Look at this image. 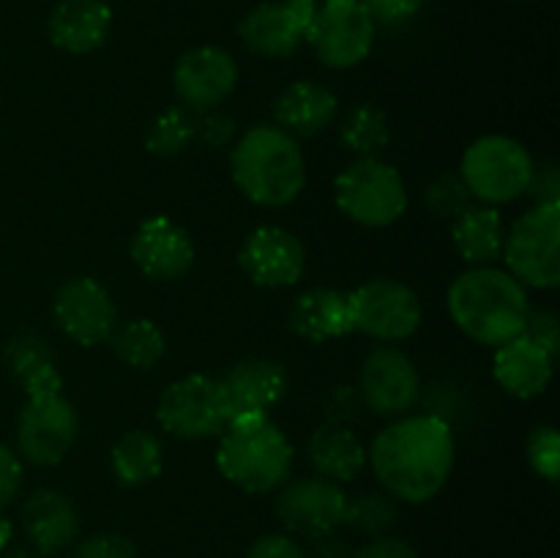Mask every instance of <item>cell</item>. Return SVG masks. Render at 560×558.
<instances>
[{"mask_svg":"<svg viewBox=\"0 0 560 558\" xmlns=\"http://www.w3.org/2000/svg\"><path fill=\"white\" fill-rule=\"evenodd\" d=\"M394 523H397V503L386 492H361V496L348 498L342 525L377 539V536H388Z\"/></svg>","mask_w":560,"mask_h":558,"instance_id":"obj_32","label":"cell"},{"mask_svg":"<svg viewBox=\"0 0 560 558\" xmlns=\"http://www.w3.org/2000/svg\"><path fill=\"white\" fill-rule=\"evenodd\" d=\"M530 197L536 202H560V178H558V170L552 164H545V167H534V175H530V184H528Z\"/></svg>","mask_w":560,"mask_h":558,"instance_id":"obj_43","label":"cell"},{"mask_svg":"<svg viewBox=\"0 0 560 558\" xmlns=\"http://www.w3.org/2000/svg\"><path fill=\"white\" fill-rule=\"evenodd\" d=\"M523 334H525V337L534 339V342H539L541 348H547L552 356H556L558 342H560V328H558L556 312H550V310L530 312Z\"/></svg>","mask_w":560,"mask_h":558,"instance_id":"obj_39","label":"cell"},{"mask_svg":"<svg viewBox=\"0 0 560 558\" xmlns=\"http://www.w3.org/2000/svg\"><path fill=\"white\" fill-rule=\"evenodd\" d=\"M129 255L148 279L173 282V279L189 274L191 263H195V244L178 222L156 213L135 230Z\"/></svg>","mask_w":560,"mask_h":558,"instance_id":"obj_18","label":"cell"},{"mask_svg":"<svg viewBox=\"0 0 560 558\" xmlns=\"http://www.w3.org/2000/svg\"><path fill=\"white\" fill-rule=\"evenodd\" d=\"M109 345L124 364L137 367V370H151L167 353V339H164L162 328L148 317H131V321L118 323L109 334Z\"/></svg>","mask_w":560,"mask_h":558,"instance_id":"obj_29","label":"cell"},{"mask_svg":"<svg viewBox=\"0 0 560 558\" xmlns=\"http://www.w3.org/2000/svg\"><path fill=\"white\" fill-rule=\"evenodd\" d=\"M191 140H195V115L180 107V104L162 109L145 131V148L153 156L162 159H173L184 153Z\"/></svg>","mask_w":560,"mask_h":558,"instance_id":"obj_31","label":"cell"},{"mask_svg":"<svg viewBox=\"0 0 560 558\" xmlns=\"http://www.w3.org/2000/svg\"><path fill=\"white\" fill-rule=\"evenodd\" d=\"M366 457L388 496L427 503L452 476V427L441 416H405L377 432Z\"/></svg>","mask_w":560,"mask_h":558,"instance_id":"obj_1","label":"cell"},{"mask_svg":"<svg viewBox=\"0 0 560 558\" xmlns=\"http://www.w3.org/2000/svg\"><path fill=\"white\" fill-rule=\"evenodd\" d=\"M0 558H44V556L36 550H27V547H14V550H5Z\"/></svg>","mask_w":560,"mask_h":558,"instance_id":"obj_46","label":"cell"},{"mask_svg":"<svg viewBox=\"0 0 560 558\" xmlns=\"http://www.w3.org/2000/svg\"><path fill=\"white\" fill-rule=\"evenodd\" d=\"M5 361L16 381L22 383L27 397H47V394H60L63 377L55 367L52 350L36 334H20L5 348Z\"/></svg>","mask_w":560,"mask_h":558,"instance_id":"obj_27","label":"cell"},{"mask_svg":"<svg viewBox=\"0 0 560 558\" xmlns=\"http://www.w3.org/2000/svg\"><path fill=\"white\" fill-rule=\"evenodd\" d=\"M534 167L523 142L506 135H487L468 146L459 164V178L468 186L470 197L485 206H501L525 195Z\"/></svg>","mask_w":560,"mask_h":558,"instance_id":"obj_5","label":"cell"},{"mask_svg":"<svg viewBox=\"0 0 560 558\" xmlns=\"http://www.w3.org/2000/svg\"><path fill=\"white\" fill-rule=\"evenodd\" d=\"M339 140L348 148L350 153H355L359 159L377 156L383 148L392 140V131H388V118L383 109H377L375 104H355L342 120V129H339Z\"/></svg>","mask_w":560,"mask_h":558,"instance_id":"obj_30","label":"cell"},{"mask_svg":"<svg viewBox=\"0 0 560 558\" xmlns=\"http://www.w3.org/2000/svg\"><path fill=\"white\" fill-rule=\"evenodd\" d=\"M235 135V120L228 115L217 113V109H208L200 113V118H195V137H200L206 146L211 148H224Z\"/></svg>","mask_w":560,"mask_h":558,"instance_id":"obj_38","label":"cell"},{"mask_svg":"<svg viewBox=\"0 0 560 558\" xmlns=\"http://www.w3.org/2000/svg\"><path fill=\"white\" fill-rule=\"evenodd\" d=\"M366 11H370L375 25H402V22L413 20L421 9V0H361Z\"/></svg>","mask_w":560,"mask_h":558,"instance_id":"obj_37","label":"cell"},{"mask_svg":"<svg viewBox=\"0 0 560 558\" xmlns=\"http://www.w3.org/2000/svg\"><path fill=\"white\" fill-rule=\"evenodd\" d=\"M52 315L60 332L82 348L107 342L113 328L118 326L113 295L91 277H74L60 284L52 301Z\"/></svg>","mask_w":560,"mask_h":558,"instance_id":"obj_13","label":"cell"},{"mask_svg":"<svg viewBox=\"0 0 560 558\" xmlns=\"http://www.w3.org/2000/svg\"><path fill=\"white\" fill-rule=\"evenodd\" d=\"M339 113V102L328 88L317 85L312 80L293 82L284 88L273 102V118H277L279 129L288 135L299 137H315L323 129L334 124Z\"/></svg>","mask_w":560,"mask_h":558,"instance_id":"obj_24","label":"cell"},{"mask_svg":"<svg viewBox=\"0 0 560 558\" xmlns=\"http://www.w3.org/2000/svg\"><path fill=\"white\" fill-rule=\"evenodd\" d=\"M509 274L520 284L552 290L560 284V202H536L503 241Z\"/></svg>","mask_w":560,"mask_h":558,"instance_id":"obj_7","label":"cell"},{"mask_svg":"<svg viewBox=\"0 0 560 558\" xmlns=\"http://www.w3.org/2000/svg\"><path fill=\"white\" fill-rule=\"evenodd\" d=\"M80 419L63 394L27 397L16 419V449L33 465H58L74 446Z\"/></svg>","mask_w":560,"mask_h":558,"instance_id":"obj_11","label":"cell"},{"mask_svg":"<svg viewBox=\"0 0 560 558\" xmlns=\"http://www.w3.org/2000/svg\"><path fill=\"white\" fill-rule=\"evenodd\" d=\"M528 463L541 479L558 481L560 476V435L556 427H534L528 435Z\"/></svg>","mask_w":560,"mask_h":558,"instance_id":"obj_34","label":"cell"},{"mask_svg":"<svg viewBox=\"0 0 560 558\" xmlns=\"http://www.w3.org/2000/svg\"><path fill=\"white\" fill-rule=\"evenodd\" d=\"M317 14V0L262 3L241 20L238 36L249 53L262 58H290L306 38Z\"/></svg>","mask_w":560,"mask_h":558,"instance_id":"obj_14","label":"cell"},{"mask_svg":"<svg viewBox=\"0 0 560 558\" xmlns=\"http://www.w3.org/2000/svg\"><path fill=\"white\" fill-rule=\"evenodd\" d=\"M293 443L268 414H235L217 449L224 479L255 496L282 487L293 470Z\"/></svg>","mask_w":560,"mask_h":558,"instance_id":"obj_4","label":"cell"},{"mask_svg":"<svg viewBox=\"0 0 560 558\" xmlns=\"http://www.w3.org/2000/svg\"><path fill=\"white\" fill-rule=\"evenodd\" d=\"M427 208H430L435 217L454 219L465 211L468 206H474V197H470L468 186L459 178L457 173H443L427 186Z\"/></svg>","mask_w":560,"mask_h":558,"instance_id":"obj_33","label":"cell"},{"mask_svg":"<svg viewBox=\"0 0 560 558\" xmlns=\"http://www.w3.org/2000/svg\"><path fill=\"white\" fill-rule=\"evenodd\" d=\"M109 465L120 485L126 487H142L148 481L156 479L164 468V452L162 443L153 432L148 430H131L113 446L109 454Z\"/></svg>","mask_w":560,"mask_h":558,"instance_id":"obj_28","label":"cell"},{"mask_svg":"<svg viewBox=\"0 0 560 558\" xmlns=\"http://www.w3.org/2000/svg\"><path fill=\"white\" fill-rule=\"evenodd\" d=\"M49 42L71 55L102 47L113 31V11L104 0H60L47 22Z\"/></svg>","mask_w":560,"mask_h":558,"instance_id":"obj_21","label":"cell"},{"mask_svg":"<svg viewBox=\"0 0 560 558\" xmlns=\"http://www.w3.org/2000/svg\"><path fill=\"white\" fill-rule=\"evenodd\" d=\"M353 558H419V553L397 536H377L370 545L353 550Z\"/></svg>","mask_w":560,"mask_h":558,"instance_id":"obj_42","label":"cell"},{"mask_svg":"<svg viewBox=\"0 0 560 558\" xmlns=\"http://www.w3.org/2000/svg\"><path fill=\"white\" fill-rule=\"evenodd\" d=\"M175 96L189 113L217 109L238 85V66L222 47H197L180 55L173 71Z\"/></svg>","mask_w":560,"mask_h":558,"instance_id":"obj_16","label":"cell"},{"mask_svg":"<svg viewBox=\"0 0 560 558\" xmlns=\"http://www.w3.org/2000/svg\"><path fill=\"white\" fill-rule=\"evenodd\" d=\"M361 410H364V403H361V394L355 386H337L323 397L326 425L348 427L350 421L359 419Z\"/></svg>","mask_w":560,"mask_h":558,"instance_id":"obj_35","label":"cell"},{"mask_svg":"<svg viewBox=\"0 0 560 558\" xmlns=\"http://www.w3.org/2000/svg\"><path fill=\"white\" fill-rule=\"evenodd\" d=\"M246 558H306L301 545L284 534H266L255 539Z\"/></svg>","mask_w":560,"mask_h":558,"instance_id":"obj_41","label":"cell"},{"mask_svg":"<svg viewBox=\"0 0 560 558\" xmlns=\"http://www.w3.org/2000/svg\"><path fill=\"white\" fill-rule=\"evenodd\" d=\"M238 263L252 282L277 290L299 282L306 266V255L299 235L277 228V224H262L246 235L238 252Z\"/></svg>","mask_w":560,"mask_h":558,"instance_id":"obj_17","label":"cell"},{"mask_svg":"<svg viewBox=\"0 0 560 558\" xmlns=\"http://www.w3.org/2000/svg\"><path fill=\"white\" fill-rule=\"evenodd\" d=\"M69 558H137V550L120 534H93L77 542Z\"/></svg>","mask_w":560,"mask_h":558,"instance_id":"obj_36","label":"cell"},{"mask_svg":"<svg viewBox=\"0 0 560 558\" xmlns=\"http://www.w3.org/2000/svg\"><path fill=\"white\" fill-rule=\"evenodd\" d=\"M492 375L501 383L503 392L517 399H534L545 394L552 381V353L534 342L530 337L509 339L498 345L495 361H492Z\"/></svg>","mask_w":560,"mask_h":558,"instance_id":"obj_19","label":"cell"},{"mask_svg":"<svg viewBox=\"0 0 560 558\" xmlns=\"http://www.w3.org/2000/svg\"><path fill=\"white\" fill-rule=\"evenodd\" d=\"M235 414H268L288 394V372L273 359H244L222 377Z\"/></svg>","mask_w":560,"mask_h":558,"instance_id":"obj_23","label":"cell"},{"mask_svg":"<svg viewBox=\"0 0 560 558\" xmlns=\"http://www.w3.org/2000/svg\"><path fill=\"white\" fill-rule=\"evenodd\" d=\"M156 419L170 435L202 441L222 435L233 419V405L219 377L186 375L164 388L156 405Z\"/></svg>","mask_w":560,"mask_h":558,"instance_id":"obj_8","label":"cell"},{"mask_svg":"<svg viewBox=\"0 0 560 558\" xmlns=\"http://www.w3.org/2000/svg\"><path fill=\"white\" fill-rule=\"evenodd\" d=\"M345 507H348V496L337 481L310 476V479L290 481L279 492L277 518L293 534L320 539L345 523Z\"/></svg>","mask_w":560,"mask_h":558,"instance_id":"obj_15","label":"cell"},{"mask_svg":"<svg viewBox=\"0 0 560 558\" xmlns=\"http://www.w3.org/2000/svg\"><path fill=\"white\" fill-rule=\"evenodd\" d=\"M20 518L33 550L42 556H52V553L71 547L77 531H80L74 503L63 492L49 490V487H42L22 503Z\"/></svg>","mask_w":560,"mask_h":558,"instance_id":"obj_20","label":"cell"},{"mask_svg":"<svg viewBox=\"0 0 560 558\" xmlns=\"http://www.w3.org/2000/svg\"><path fill=\"white\" fill-rule=\"evenodd\" d=\"M448 312L459 332L468 334L474 342L498 348L525 332L530 304L525 284L512 274L492 266H474L448 288Z\"/></svg>","mask_w":560,"mask_h":558,"instance_id":"obj_2","label":"cell"},{"mask_svg":"<svg viewBox=\"0 0 560 558\" xmlns=\"http://www.w3.org/2000/svg\"><path fill=\"white\" fill-rule=\"evenodd\" d=\"M452 241L465 263L490 266L503 255V241H506L501 213L492 206H468L459 217H454Z\"/></svg>","mask_w":560,"mask_h":558,"instance_id":"obj_26","label":"cell"},{"mask_svg":"<svg viewBox=\"0 0 560 558\" xmlns=\"http://www.w3.org/2000/svg\"><path fill=\"white\" fill-rule=\"evenodd\" d=\"M22 485V463L20 454L0 443V509L9 507Z\"/></svg>","mask_w":560,"mask_h":558,"instance_id":"obj_40","label":"cell"},{"mask_svg":"<svg viewBox=\"0 0 560 558\" xmlns=\"http://www.w3.org/2000/svg\"><path fill=\"white\" fill-rule=\"evenodd\" d=\"M348 301L353 332H364L366 337L383 339V342L408 339L424 317L416 290L397 279L364 282L361 288L350 290Z\"/></svg>","mask_w":560,"mask_h":558,"instance_id":"obj_10","label":"cell"},{"mask_svg":"<svg viewBox=\"0 0 560 558\" xmlns=\"http://www.w3.org/2000/svg\"><path fill=\"white\" fill-rule=\"evenodd\" d=\"M11 536H14V525H11V520L5 518L3 509H0V550H5V547H9Z\"/></svg>","mask_w":560,"mask_h":558,"instance_id":"obj_45","label":"cell"},{"mask_svg":"<svg viewBox=\"0 0 560 558\" xmlns=\"http://www.w3.org/2000/svg\"><path fill=\"white\" fill-rule=\"evenodd\" d=\"M355 388H359L364 408L372 414L402 416L419 399V370L408 353L392 348V345H381L361 364Z\"/></svg>","mask_w":560,"mask_h":558,"instance_id":"obj_12","label":"cell"},{"mask_svg":"<svg viewBox=\"0 0 560 558\" xmlns=\"http://www.w3.org/2000/svg\"><path fill=\"white\" fill-rule=\"evenodd\" d=\"M290 328L306 342H328L353 334L348 293L334 288H312L290 306Z\"/></svg>","mask_w":560,"mask_h":558,"instance_id":"obj_22","label":"cell"},{"mask_svg":"<svg viewBox=\"0 0 560 558\" xmlns=\"http://www.w3.org/2000/svg\"><path fill=\"white\" fill-rule=\"evenodd\" d=\"M339 211L364 228H388L408 211V186L394 164L377 156L355 159L334 184Z\"/></svg>","mask_w":560,"mask_h":558,"instance_id":"obj_6","label":"cell"},{"mask_svg":"<svg viewBox=\"0 0 560 558\" xmlns=\"http://www.w3.org/2000/svg\"><path fill=\"white\" fill-rule=\"evenodd\" d=\"M306 457L320 479L350 481L361 474L366 463V449L350 427L323 425L306 443Z\"/></svg>","mask_w":560,"mask_h":558,"instance_id":"obj_25","label":"cell"},{"mask_svg":"<svg viewBox=\"0 0 560 558\" xmlns=\"http://www.w3.org/2000/svg\"><path fill=\"white\" fill-rule=\"evenodd\" d=\"M230 167L246 200L262 208L290 206L306 184V162L299 140L277 124H260L244 131L230 153Z\"/></svg>","mask_w":560,"mask_h":558,"instance_id":"obj_3","label":"cell"},{"mask_svg":"<svg viewBox=\"0 0 560 558\" xmlns=\"http://www.w3.org/2000/svg\"><path fill=\"white\" fill-rule=\"evenodd\" d=\"M315 558H353V550L345 539H339L337 531L334 534L315 539Z\"/></svg>","mask_w":560,"mask_h":558,"instance_id":"obj_44","label":"cell"},{"mask_svg":"<svg viewBox=\"0 0 560 558\" xmlns=\"http://www.w3.org/2000/svg\"><path fill=\"white\" fill-rule=\"evenodd\" d=\"M375 31L361 0H323L304 42L328 69H353L372 53Z\"/></svg>","mask_w":560,"mask_h":558,"instance_id":"obj_9","label":"cell"}]
</instances>
